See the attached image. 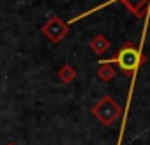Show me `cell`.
I'll use <instances>...</instances> for the list:
<instances>
[{"label":"cell","mask_w":150,"mask_h":145,"mask_svg":"<svg viewBox=\"0 0 150 145\" xmlns=\"http://www.w3.org/2000/svg\"><path fill=\"white\" fill-rule=\"evenodd\" d=\"M92 115L106 127L115 124V120L122 115V106L111 97V96H103L92 108Z\"/></svg>","instance_id":"cell-2"},{"label":"cell","mask_w":150,"mask_h":145,"mask_svg":"<svg viewBox=\"0 0 150 145\" xmlns=\"http://www.w3.org/2000/svg\"><path fill=\"white\" fill-rule=\"evenodd\" d=\"M106 64H115L127 78H132L136 75V71L141 64H145V55L139 51V46L136 43H124L115 55H111L108 60H103Z\"/></svg>","instance_id":"cell-1"},{"label":"cell","mask_w":150,"mask_h":145,"mask_svg":"<svg viewBox=\"0 0 150 145\" xmlns=\"http://www.w3.org/2000/svg\"><path fill=\"white\" fill-rule=\"evenodd\" d=\"M97 78H101V82H111L117 76V69L113 67V64H106V62H99L97 71H96Z\"/></svg>","instance_id":"cell-6"},{"label":"cell","mask_w":150,"mask_h":145,"mask_svg":"<svg viewBox=\"0 0 150 145\" xmlns=\"http://www.w3.org/2000/svg\"><path fill=\"white\" fill-rule=\"evenodd\" d=\"M110 39L106 37V36H103V34H97V36H94L92 37V41H90V44H88V48L96 53V55H103V53H106L108 50H110Z\"/></svg>","instance_id":"cell-5"},{"label":"cell","mask_w":150,"mask_h":145,"mask_svg":"<svg viewBox=\"0 0 150 145\" xmlns=\"http://www.w3.org/2000/svg\"><path fill=\"white\" fill-rule=\"evenodd\" d=\"M76 76H78V72H76V69H74L72 65H69V64H64L60 69H58V72H57V78L64 83V85H69V83H72L74 80H76Z\"/></svg>","instance_id":"cell-7"},{"label":"cell","mask_w":150,"mask_h":145,"mask_svg":"<svg viewBox=\"0 0 150 145\" xmlns=\"http://www.w3.org/2000/svg\"><path fill=\"white\" fill-rule=\"evenodd\" d=\"M41 32L44 34V37L50 41V43H60L67 37L69 34V25L60 18V16H51L42 27H41Z\"/></svg>","instance_id":"cell-3"},{"label":"cell","mask_w":150,"mask_h":145,"mask_svg":"<svg viewBox=\"0 0 150 145\" xmlns=\"http://www.w3.org/2000/svg\"><path fill=\"white\" fill-rule=\"evenodd\" d=\"M6 145H14V143H6Z\"/></svg>","instance_id":"cell-8"},{"label":"cell","mask_w":150,"mask_h":145,"mask_svg":"<svg viewBox=\"0 0 150 145\" xmlns=\"http://www.w3.org/2000/svg\"><path fill=\"white\" fill-rule=\"evenodd\" d=\"M136 18H145L150 11V0H118Z\"/></svg>","instance_id":"cell-4"}]
</instances>
